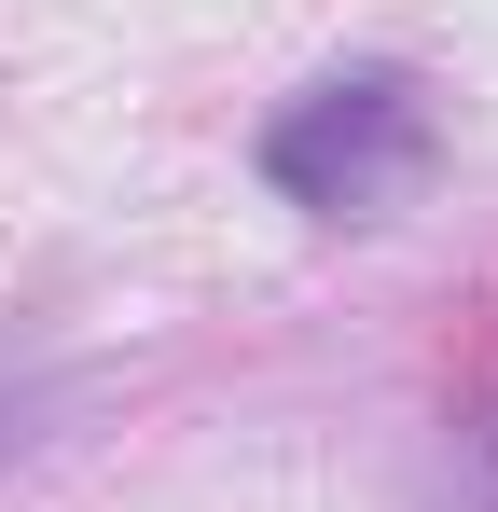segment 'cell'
<instances>
[{
	"instance_id": "cell-1",
	"label": "cell",
	"mask_w": 498,
	"mask_h": 512,
	"mask_svg": "<svg viewBox=\"0 0 498 512\" xmlns=\"http://www.w3.org/2000/svg\"><path fill=\"white\" fill-rule=\"evenodd\" d=\"M429 139H443V111H429L415 70H332L263 125V180L319 222H388L429 180Z\"/></svg>"
}]
</instances>
